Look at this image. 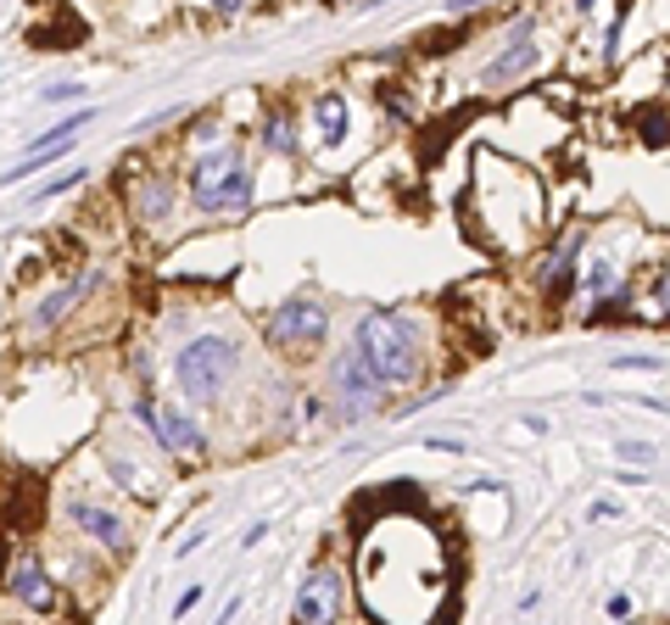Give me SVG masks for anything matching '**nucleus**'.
<instances>
[{"label": "nucleus", "mask_w": 670, "mask_h": 625, "mask_svg": "<svg viewBox=\"0 0 670 625\" xmlns=\"http://www.w3.org/2000/svg\"><path fill=\"white\" fill-rule=\"evenodd\" d=\"M101 285V268H73L67 280H56L46 296H39L28 312H23V341H46V335H56L78 307H85V296Z\"/></svg>", "instance_id": "12"}, {"label": "nucleus", "mask_w": 670, "mask_h": 625, "mask_svg": "<svg viewBox=\"0 0 670 625\" xmlns=\"http://www.w3.org/2000/svg\"><path fill=\"white\" fill-rule=\"evenodd\" d=\"M156 452H168V458H213V436H207V424L195 419V408L163 403V436H156Z\"/></svg>", "instance_id": "15"}, {"label": "nucleus", "mask_w": 670, "mask_h": 625, "mask_svg": "<svg viewBox=\"0 0 670 625\" xmlns=\"http://www.w3.org/2000/svg\"><path fill=\"white\" fill-rule=\"evenodd\" d=\"M202 592H207V586H185V592H179V603H174V620H185L195 603H202Z\"/></svg>", "instance_id": "25"}, {"label": "nucleus", "mask_w": 670, "mask_h": 625, "mask_svg": "<svg viewBox=\"0 0 670 625\" xmlns=\"http://www.w3.org/2000/svg\"><path fill=\"white\" fill-rule=\"evenodd\" d=\"M632 140L648 145V151H665L670 145V101L665 95H654L648 106L632 112Z\"/></svg>", "instance_id": "19"}, {"label": "nucleus", "mask_w": 670, "mask_h": 625, "mask_svg": "<svg viewBox=\"0 0 670 625\" xmlns=\"http://www.w3.org/2000/svg\"><path fill=\"white\" fill-rule=\"evenodd\" d=\"M235 374H241V346H235L229 335L202 330V335H190L174 352V385H179V397L190 408H213L235 385Z\"/></svg>", "instance_id": "3"}, {"label": "nucleus", "mask_w": 670, "mask_h": 625, "mask_svg": "<svg viewBox=\"0 0 670 625\" xmlns=\"http://www.w3.org/2000/svg\"><path fill=\"white\" fill-rule=\"evenodd\" d=\"M85 179H90L85 168H73V174H56V179H51L46 190H39V202H51V195H67V190H78V184H85Z\"/></svg>", "instance_id": "22"}, {"label": "nucleus", "mask_w": 670, "mask_h": 625, "mask_svg": "<svg viewBox=\"0 0 670 625\" xmlns=\"http://www.w3.org/2000/svg\"><path fill=\"white\" fill-rule=\"evenodd\" d=\"M609 614H615V620H625V614H632V598H620V592H615V598H609Z\"/></svg>", "instance_id": "31"}, {"label": "nucleus", "mask_w": 670, "mask_h": 625, "mask_svg": "<svg viewBox=\"0 0 670 625\" xmlns=\"http://www.w3.org/2000/svg\"><path fill=\"white\" fill-rule=\"evenodd\" d=\"M39 481L34 475H23V481H12V492H7V531H23V525H34L39 520Z\"/></svg>", "instance_id": "20"}, {"label": "nucleus", "mask_w": 670, "mask_h": 625, "mask_svg": "<svg viewBox=\"0 0 670 625\" xmlns=\"http://www.w3.org/2000/svg\"><path fill=\"white\" fill-rule=\"evenodd\" d=\"M185 202V179L168 174V168H140L129 184H124V207H129V224L135 229H168L174 213Z\"/></svg>", "instance_id": "10"}, {"label": "nucleus", "mask_w": 670, "mask_h": 625, "mask_svg": "<svg viewBox=\"0 0 670 625\" xmlns=\"http://www.w3.org/2000/svg\"><path fill=\"white\" fill-rule=\"evenodd\" d=\"M0 586H7V598L23 614H39V620L62 614V586H56V575H51V564H46L39 547H12L7 570H0Z\"/></svg>", "instance_id": "8"}, {"label": "nucleus", "mask_w": 670, "mask_h": 625, "mask_svg": "<svg viewBox=\"0 0 670 625\" xmlns=\"http://www.w3.org/2000/svg\"><path fill=\"white\" fill-rule=\"evenodd\" d=\"M268 346L280 352V358L291 363H307V358H319V346L330 335V307L319 296H291L268 312V324H263Z\"/></svg>", "instance_id": "5"}, {"label": "nucleus", "mask_w": 670, "mask_h": 625, "mask_svg": "<svg viewBox=\"0 0 670 625\" xmlns=\"http://www.w3.org/2000/svg\"><path fill=\"white\" fill-rule=\"evenodd\" d=\"M325 385H330V403H336L341 419H369V413H380V408L391 403L385 380H380L352 346H341L336 358L325 363Z\"/></svg>", "instance_id": "6"}, {"label": "nucleus", "mask_w": 670, "mask_h": 625, "mask_svg": "<svg viewBox=\"0 0 670 625\" xmlns=\"http://www.w3.org/2000/svg\"><path fill=\"white\" fill-rule=\"evenodd\" d=\"M586 224H565L554 241L542 246V257L531 263V273H526V285L536 291V302L547 307V312H565L570 302H576V285H581V252H586Z\"/></svg>", "instance_id": "4"}, {"label": "nucleus", "mask_w": 670, "mask_h": 625, "mask_svg": "<svg viewBox=\"0 0 670 625\" xmlns=\"http://www.w3.org/2000/svg\"><path fill=\"white\" fill-rule=\"evenodd\" d=\"M106 475L117 481V492L135 497V502H156V486H163V475H146L129 447H106Z\"/></svg>", "instance_id": "17"}, {"label": "nucleus", "mask_w": 670, "mask_h": 625, "mask_svg": "<svg viewBox=\"0 0 670 625\" xmlns=\"http://www.w3.org/2000/svg\"><path fill=\"white\" fill-rule=\"evenodd\" d=\"M96 124V112H73L67 117V124H56V129H46V135H39L23 156H17V163L7 168V174H0V184H17V179H28V174H39V168H46V163H56V156H67L73 145H78V135H85Z\"/></svg>", "instance_id": "14"}, {"label": "nucleus", "mask_w": 670, "mask_h": 625, "mask_svg": "<svg viewBox=\"0 0 670 625\" xmlns=\"http://www.w3.org/2000/svg\"><path fill=\"white\" fill-rule=\"evenodd\" d=\"M62 520L78 531V541H90L96 553L117 559V553H129V520L117 514L112 502L90 497V492H67L62 497Z\"/></svg>", "instance_id": "11"}, {"label": "nucleus", "mask_w": 670, "mask_h": 625, "mask_svg": "<svg viewBox=\"0 0 670 625\" xmlns=\"http://www.w3.org/2000/svg\"><path fill=\"white\" fill-rule=\"evenodd\" d=\"M542 62V46H536V12H520L515 23L503 28V39L492 46V56L481 62V85L486 90H508V85H526Z\"/></svg>", "instance_id": "9"}, {"label": "nucleus", "mask_w": 670, "mask_h": 625, "mask_svg": "<svg viewBox=\"0 0 670 625\" xmlns=\"http://www.w3.org/2000/svg\"><path fill=\"white\" fill-rule=\"evenodd\" d=\"M481 7H486V0H447L453 17H469V12H481Z\"/></svg>", "instance_id": "26"}, {"label": "nucleus", "mask_w": 670, "mask_h": 625, "mask_svg": "<svg viewBox=\"0 0 670 625\" xmlns=\"http://www.w3.org/2000/svg\"><path fill=\"white\" fill-rule=\"evenodd\" d=\"M78 95H85V85H46V90H39V101H51V106H67Z\"/></svg>", "instance_id": "23"}, {"label": "nucleus", "mask_w": 670, "mask_h": 625, "mask_svg": "<svg viewBox=\"0 0 670 625\" xmlns=\"http://www.w3.org/2000/svg\"><path fill=\"white\" fill-rule=\"evenodd\" d=\"M202 7H213V12H224V17H235V12H241V7H246V0H202Z\"/></svg>", "instance_id": "27"}, {"label": "nucleus", "mask_w": 670, "mask_h": 625, "mask_svg": "<svg viewBox=\"0 0 670 625\" xmlns=\"http://www.w3.org/2000/svg\"><path fill=\"white\" fill-rule=\"evenodd\" d=\"M352 603V581L336 559H313L296 598H291V625H341Z\"/></svg>", "instance_id": "7"}, {"label": "nucleus", "mask_w": 670, "mask_h": 625, "mask_svg": "<svg viewBox=\"0 0 670 625\" xmlns=\"http://www.w3.org/2000/svg\"><path fill=\"white\" fill-rule=\"evenodd\" d=\"M257 140L268 156H302V117L291 101H268L257 117Z\"/></svg>", "instance_id": "16"}, {"label": "nucleus", "mask_w": 670, "mask_h": 625, "mask_svg": "<svg viewBox=\"0 0 670 625\" xmlns=\"http://www.w3.org/2000/svg\"><path fill=\"white\" fill-rule=\"evenodd\" d=\"M615 369H665V363H659V358H620Z\"/></svg>", "instance_id": "29"}, {"label": "nucleus", "mask_w": 670, "mask_h": 625, "mask_svg": "<svg viewBox=\"0 0 670 625\" xmlns=\"http://www.w3.org/2000/svg\"><path fill=\"white\" fill-rule=\"evenodd\" d=\"M352 352L385 380V391H408L430 374V319L414 307H375L352 330Z\"/></svg>", "instance_id": "2"}, {"label": "nucleus", "mask_w": 670, "mask_h": 625, "mask_svg": "<svg viewBox=\"0 0 670 625\" xmlns=\"http://www.w3.org/2000/svg\"><path fill=\"white\" fill-rule=\"evenodd\" d=\"M542 229H547L542 179L520 156L481 145L476 174H469V195H464V234L492 257H520L542 241Z\"/></svg>", "instance_id": "1"}, {"label": "nucleus", "mask_w": 670, "mask_h": 625, "mask_svg": "<svg viewBox=\"0 0 670 625\" xmlns=\"http://www.w3.org/2000/svg\"><path fill=\"white\" fill-rule=\"evenodd\" d=\"M7 553H12V547H7V525H0V570H7Z\"/></svg>", "instance_id": "32"}, {"label": "nucleus", "mask_w": 670, "mask_h": 625, "mask_svg": "<svg viewBox=\"0 0 670 625\" xmlns=\"http://www.w3.org/2000/svg\"><path fill=\"white\" fill-rule=\"evenodd\" d=\"M352 129V106H346V90H319L313 95V135H319L325 151H336Z\"/></svg>", "instance_id": "18"}, {"label": "nucleus", "mask_w": 670, "mask_h": 625, "mask_svg": "<svg viewBox=\"0 0 670 625\" xmlns=\"http://www.w3.org/2000/svg\"><path fill=\"white\" fill-rule=\"evenodd\" d=\"M425 447H430V452H464V447H458V442H447V436H430Z\"/></svg>", "instance_id": "30"}, {"label": "nucleus", "mask_w": 670, "mask_h": 625, "mask_svg": "<svg viewBox=\"0 0 670 625\" xmlns=\"http://www.w3.org/2000/svg\"><path fill=\"white\" fill-rule=\"evenodd\" d=\"M643 324H670V257L654 263V280L643 296Z\"/></svg>", "instance_id": "21"}, {"label": "nucleus", "mask_w": 670, "mask_h": 625, "mask_svg": "<svg viewBox=\"0 0 670 625\" xmlns=\"http://www.w3.org/2000/svg\"><path fill=\"white\" fill-rule=\"evenodd\" d=\"M268 536V520H257V525H246V536H241V547H257Z\"/></svg>", "instance_id": "28"}, {"label": "nucleus", "mask_w": 670, "mask_h": 625, "mask_svg": "<svg viewBox=\"0 0 670 625\" xmlns=\"http://www.w3.org/2000/svg\"><path fill=\"white\" fill-rule=\"evenodd\" d=\"M185 202L202 213V218H241V213H252V202H257V174H252V163L241 156L224 179H213V184H202V190H185Z\"/></svg>", "instance_id": "13"}, {"label": "nucleus", "mask_w": 670, "mask_h": 625, "mask_svg": "<svg viewBox=\"0 0 670 625\" xmlns=\"http://www.w3.org/2000/svg\"><path fill=\"white\" fill-rule=\"evenodd\" d=\"M654 452L659 447H648V442H620V458L625 463H654Z\"/></svg>", "instance_id": "24"}]
</instances>
